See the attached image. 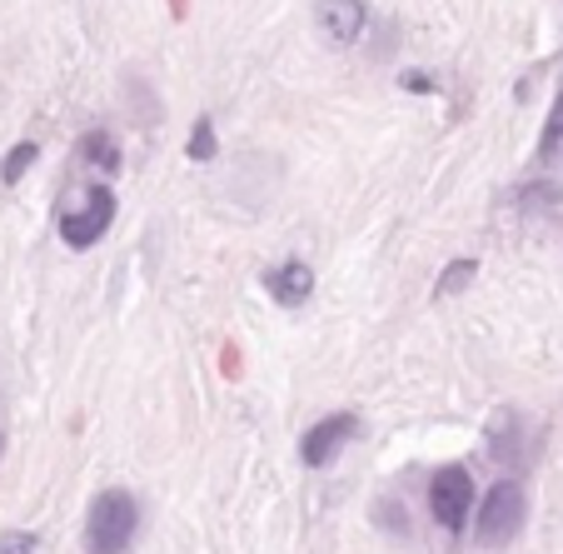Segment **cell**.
<instances>
[{"label": "cell", "instance_id": "1", "mask_svg": "<svg viewBox=\"0 0 563 554\" xmlns=\"http://www.w3.org/2000/svg\"><path fill=\"white\" fill-rule=\"evenodd\" d=\"M140 534V504L130 490H100L86 510V550L125 554Z\"/></svg>", "mask_w": 563, "mask_h": 554}, {"label": "cell", "instance_id": "2", "mask_svg": "<svg viewBox=\"0 0 563 554\" xmlns=\"http://www.w3.org/2000/svg\"><path fill=\"white\" fill-rule=\"evenodd\" d=\"M523 530V485L519 480H499L484 504H478V520H474V540L484 550H504L509 540H519Z\"/></svg>", "mask_w": 563, "mask_h": 554}, {"label": "cell", "instance_id": "3", "mask_svg": "<svg viewBox=\"0 0 563 554\" xmlns=\"http://www.w3.org/2000/svg\"><path fill=\"white\" fill-rule=\"evenodd\" d=\"M468 510H474V480H468V469L444 465L434 480H429V514H434L439 530L464 534Z\"/></svg>", "mask_w": 563, "mask_h": 554}, {"label": "cell", "instance_id": "4", "mask_svg": "<svg viewBox=\"0 0 563 554\" xmlns=\"http://www.w3.org/2000/svg\"><path fill=\"white\" fill-rule=\"evenodd\" d=\"M110 220H115V191H106V185H90V191H86V205L60 220L65 246H70V250H90L100 235L110 230Z\"/></svg>", "mask_w": 563, "mask_h": 554}, {"label": "cell", "instance_id": "5", "mask_svg": "<svg viewBox=\"0 0 563 554\" xmlns=\"http://www.w3.org/2000/svg\"><path fill=\"white\" fill-rule=\"evenodd\" d=\"M360 435V420L354 415H324L319 425H309L305 430V439H299V459H305L309 469H324V465H334L340 459V449L350 445V439Z\"/></svg>", "mask_w": 563, "mask_h": 554}, {"label": "cell", "instance_id": "6", "mask_svg": "<svg viewBox=\"0 0 563 554\" xmlns=\"http://www.w3.org/2000/svg\"><path fill=\"white\" fill-rule=\"evenodd\" d=\"M314 6H319V25L330 31L334 45H350L364 35V21H369L364 0H314Z\"/></svg>", "mask_w": 563, "mask_h": 554}, {"label": "cell", "instance_id": "7", "mask_svg": "<svg viewBox=\"0 0 563 554\" xmlns=\"http://www.w3.org/2000/svg\"><path fill=\"white\" fill-rule=\"evenodd\" d=\"M265 290L279 305H305L309 290H314V270H309L305 260H285V265H275L265 275Z\"/></svg>", "mask_w": 563, "mask_h": 554}, {"label": "cell", "instance_id": "8", "mask_svg": "<svg viewBox=\"0 0 563 554\" xmlns=\"http://www.w3.org/2000/svg\"><path fill=\"white\" fill-rule=\"evenodd\" d=\"M489 455L504 459V465H519L523 455V430H519V415L514 410H499L489 425Z\"/></svg>", "mask_w": 563, "mask_h": 554}, {"label": "cell", "instance_id": "9", "mask_svg": "<svg viewBox=\"0 0 563 554\" xmlns=\"http://www.w3.org/2000/svg\"><path fill=\"white\" fill-rule=\"evenodd\" d=\"M80 155H86L90 165H100V171H120V150H115V140H110L106 130L80 135Z\"/></svg>", "mask_w": 563, "mask_h": 554}, {"label": "cell", "instance_id": "10", "mask_svg": "<svg viewBox=\"0 0 563 554\" xmlns=\"http://www.w3.org/2000/svg\"><path fill=\"white\" fill-rule=\"evenodd\" d=\"M559 145H563V86H559V100H553V110H549V120H543V135H539V150H533V161H553L559 155Z\"/></svg>", "mask_w": 563, "mask_h": 554}, {"label": "cell", "instance_id": "11", "mask_svg": "<svg viewBox=\"0 0 563 554\" xmlns=\"http://www.w3.org/2000/svg\"><path fill=\"white\" fill-rule=\"evenodd\" d=\"M474 275H478V260H454V265L439 275V285H434V295L439 300H449V295H464L468 285H474Z\"/></svg>", "mask_w": 563, "mask_h": 554}, {"label": "cell", "instance_id": "12", "mask_svg": "<svg viewBox=\"0 0 563 554\" xmlns=\"http://www.w3.org/2000/svg\"><path fill=\"white\" fill-rule=\"evenodd\" d=\"M35 155H41V145H35V140H21V145L5 155V165H0V181H5V185H21V175L31 171Z\"/></svg>", "mask_w": 563, "mask_h": 554}, {"label": "cell", "instance_id": "13", "mask_svg": "<svg viewBox=\"0 0 563 554\" xmlns=\"http://www.w3.org/2000/svg\"><path fill=\"white\" fill-rule=\"evenodd\" d=\"M185 155H190V161H210V155H214V120H210V116H200V120H195V130H190V145H185Z\"/></svg>", "mask_w": 563, "mask_h": 554}, {"label": "cell", "instance_id": "14", "mask_svg": "<svg viewBox=\"0 0 563 554\" xmlns=\"http://www.w3.org/2000/svg\"><path fill=\"white\" fill-rule=\"evenodd\" d=\"M559 200H563V191H559V185H549V181L519 185V195H514V205H519V210H529V205H559Z\"/></svg>", "mask_w": 563, "mask_h": 554}, {"label": "cell", "instance_id": "15", "mask_svg": "<svg viewBox=\"0 0 563 554\" xmlns=\"http://www.w3.org/2000/svg\"><path fill=\"white\" fill-rule=\"evenodd\" d=\"M41 550V540H35L31 530H5L0 534V554H35Z\"/></svg>", "mask_w": 563, "mask_h": 554}, {"label": "cell", "instance_id": "16", "mask_svg": "<svg viewBox=\"0 0 563 554\" xmlns=\"http://www.w3.org/2000/svg\"><path fill=\"white\" fill-rule=\"evenodd\" d=\"M405 86L409 90H434V80H429V75H405Z\"/></svg>", "mask_w": 563, "mask_h": 554}, {"label": "cell", "instance_id": "17", "mask_svg": "<svg viewBox=\"0 0 563 554\" xmlns=\"http://www.w3.org/2000/svg\"><path fill=\"white\" fill-rule=\"evenodd\" d=\"M0 449H5V439H0Z\"/></svg>", "mask_w": 563, "mask_h": 554}]
</instances>
